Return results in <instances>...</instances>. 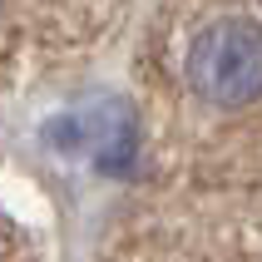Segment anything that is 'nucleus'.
Segmentation results:
<instances>
[{
	"instance_id": "obj_1",
	"label": "nucleus",
	"mask_w": 262,
	"mask_h": 262,
	"mask_svg": "<svg viewBox=\"0 0 262 262\" xmlns=\"http://www.w3.org/2000/svg\"><path fill=\"white\" fill-rule=\"evenodd\" d=\"M183 79L213 109H248L262 99V25L248 15H218L193 35Z\"/></svg>"
},
{
	"instance_id": "obj_2",
	"label": "nucleus",
	"mask_w": 262,
	"mask_h": 262,
	"mask_svg": "<svg viewBox=\"0 0 262 262\" xmlns=\"http://www.w3.org/2000/svg\"><path fill=\"white\" fill-rule=\"evenodd\" d=\"M40 144L59 159L89 163L104 173H119L134 163V144H139V114L129 99L119 94H94V99L70 104L64 114L45 119Z\"/></svg>"
}]
</instances>
